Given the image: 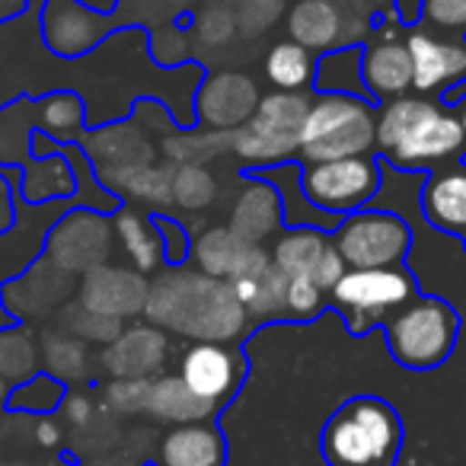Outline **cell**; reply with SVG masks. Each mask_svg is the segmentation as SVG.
I'll list each match as a JSON object with an SVG mask.
<instances>
[{
	"label": "cell",
	"mask_w": 466,
	"mask_h": 466,
	"mask_svg": "<svg viewBox=\"0 0 466 466\" xmlns=\"http://www.w3.org/2000/svg\"><path fill=\"white\" fill-rule=\"evenodd\" d=\"M463 247H466V240H463Z\"/></svg>",
	"instance_id": "be15d7a7"
},
{
	"label": "cell",
	"mask_w": 466,
	"mask_h": 466,
	"mask_svg": "<svg viewBox=\"0 0 466 466\" xmlns=\"http://www.w3.org/2000/svg\"><path fill=\"white\" fill-rule=\"evenodd\" d=\"M16 323H20V319L7 310V304H4V298H0V329H7V326H16Z\"/></svg>",
	"instance_id": "91938a15"
},
{
	"label": "cell",
	"mask_w": 466,
	"mask_h": 466,
	"mask_svg": "<svg viewBox=\"0 0 466 466\" xmlns=\"http://www.w3.org/2000/svg\"><path fill=\"white\" fill-rule=\"evenodd\" d=\"M406 46L412 55V93L444 99L466 84V35L438 33L428 26H409Z\"/></svg>",
	"instance_id": "8fae6325"
},
{
	"label": "cell",
	"mask_w": 466,
	"mask_h": 466,
	"mask_svg": "<svg viewBox=\"0 0 466 466\" xmlns=\"http://www.w3.org/2000/svg\"><path fill=\"white\" fill-rule=\"evenodd\" d=\"M332 243L349 268H390L406 262L412 249V227L396 211L361 208L339 220Z\"/></svg>",
	"instance_id": "ba28073f"
},
{
	"label": "cell",
	"mask_w": 466,
	"mask_h": 466,
	"mask_svg": "<svg viewBox=\"0 0 466 466\" xmlns=\"http://www.w3.org/2000/svg\"><path fill=\"white\" fill-rule=\"evenodd\" d=\"M39 370H42L39 332H33L26 323L0 329V377L16 387V383L35 377Z\"/></svg>",
	"instance_id": "f35d334b"
},
{
	"label": "cell",
	"mask_w": 466,
	"mask_h": 466,
	"mask_svg": "<svg viewBox=\"0 0 466 466\" xmlns=\"http://www.w3.org/2000/svg\"><path fill=\"white\" fill-rule=\"evenodd\" d=\"M160 4H163V10L173 16V20H186V16L198 7L201 0H160Z\"/></svg>",
	"instance_id": "11a10c76"
},
{
	"label": "cell",
	"mask_w": 466,
	"mask_h": 466,
	"mask_svg": "<svg viewBox=\"0 0 466 466\" xmlns=\"http://www.w3.org/2000/svg\"><path fill=\"white\" fill-rule=\"evenodd\" d=\"M272 262L288 279H313L319 288L332 291L349 266L323 227H281L272 243Z\"/></svg>",
	"instance_id": "4fadbf2b"
},
{
	"label": "cell",
	"mask_w": 466,
	"mask_h": 466,
	"mask_svg": "<svg viewBox=\"0 0 466 466\" xmlns=\"http://www.w3.org/2000/svg\"><path fill=\"white\" fill-rule=\"evenodd\" d=\"M188 35H192V55L195 61H208L227 55V48H233L240 39V26L237 16L227 7L214 4V0H201L198 7L188 14Z\"/></svg>",
	"instance_id": "1f68e13d"
},
{
	"label": "cell",
	"mask_w": 466,
	"mask_h": 466,
	"mask_svg": "<svg viewBox=\"0 0 466 466\" xmlns=\"http://www.w3.org/2000/svg\"><path fill=\"white\" fill-rule=\"evenodd\" d=\"M35 99L20 96L0 109V167H26L35 157Z\"/></svg>",
	"instance_id": "d590c367"
},
{
	"label": "cell",
	"mask_w": 466,
	"mask_h": 466,
	"mask_svg": "<svg viewBox=\"0 0 466 466\" xmlns=\"http://www.w3.org/2000/svg\"><path fill=\"white\" fill-rule=\"evenodd\" d=\"M377 154V103L349 93H313L300 131V163Z\"/></svg>",
	"instance_id": "277c9868"
},
{
	"label": "cell",
	"mask_w": 466,
	"mask_h": 466,
	"mask_svg": "<svg viewBox=\"0 0 466 466\" xmlns=\"http://www.w3.org/2000/svg\"><path fill=\"white\" fill-rule=\"evenodd\" d=\"M0 298H4L7 310L20 323L48 319L74 298V275H67L65 268H58L52 259L42 256L23 275L4 281L0 285Z\"/></svg>",
	"instance_id": "ac0fdd59"
},
{
	"label": "cell",
	"mask_w": 466,
	"mask_h": 466,
	"mask_svg": "<svg viewBox=\"0 0 466 466\" xmlns=\"http://www.w3.org/2000/svg\"><path fill=\"white\" fill-rule=\"evenodd\" d=\"M99 406H103V402L93 400V393L67 387V396H65V402H61V409H58V419L65 421L67 431H80V428H86L93 419H96Z\"/></svg>",
	"instance_id": "f907efd6"
},
{
	"label": "cell",
	"mask_w": 466,
	"mask_h": 466,
	"mask_svg": "<svg viewBox=\"0 0 466 466\" xmlns=\"http://www.w3.org/2000/svg\"><path fill=\"white\" fill-rule=\"evenodd\" d=\"M329 307V291L313 279H288V323H310Z\"/></svg>",
	"instance_id": "7dc6e473"
},
{
	"label": "cell",
	"mask_w": 466,
	"mask_h": 466,
	"mask_svg": "<svg viewBox=\"0 0 466 466\" xmlns=\"http://www.w3.org/2000/svg\"><path fill=\"white\" fill-rule=\"evenodd\" d=\"M96 179L103 182L112 195H118L122 205H135L147 214H160V211H167V208H173L176 167L167 160L106 169V173H96Z\"/></svg>",
	"instance_id": "603a6c76"
},
{
	"label": "cell",
	"mask_w": 466,
	"mask_h": 466,
	"mask_svg": "<svg viewBox=\"0 0 466 466\" xmlns=\"http://www.w3.org/2000/svg\"><path fill=\"white\" fill-rule=\"evenodd\" d=\"M313 93H285L272 90L259 99L247 125L230 131V157L243 163V173L281 167L300 160V131L310 112Z\"/></svg>",
	"instance_id": "5b68a950"
},
{
	"label": "cell",
	"mask_w": 466,
	"mask_h": 466,
	"mask_svg": "<svg viewBox=\"0 0 466 466\" xmlns=\"http://www.w3.org/2000/svg\"><path fill=\"white\" fill-rule=\"evenodd\" d=\"M460 336V313L451 300L415 294L402 310L383 323V339L393 361L406 370H434L453 355Z\"/></svg>",
	"instance_id": "8992f818"
},
{
	"label": "cell",
	"mask_w": 466,
	"mask_h": 466,
	"mask_svg": "<svg viewBox=\"0 0 466 466\" xmlns=\"http://www.w3.org/2000/svg\"><path fill=\"white\" fill-rule=\"evenodd\" d=\"M112 243H116L112 214L77 205L67 214H61L58 224L52 227L46 243V259H52L67 275H86L90 268L112 259Z\"/></svg>",
	"instance_id": "30bf717a"
},
{
	"label": "cell",
	"mask_w": 466,
	"mask_h": 466,
	"mask_svg": "<svg viewBox=\"0 0 466 466\" xmlns=\"http://www.w3.org/2000/svg\"><path fill=\"white\" fill-rule=\"evenodd\" d=\"M160 154L173 167H211L220 157H230V131H214V128H173L160 137Z\"/></svg>",
	"instance_id": "836d02e7"
},
{
	"label": "cell",
	"mask_w": 466,
	"mask_h": 466,
	"mask_svg": "<svg viewBox=\"0 0 466 466\" xmlns=\"http://www.w3.org/2000/svg\"><path fill=\"white\" fill-rule=\"evenodd\" d=\"M259 86L247 71L220 67L198 84L192 96V116L201 128L237 131L253 118V112L259 109Z\"/></svg>",
	"instance_id": "9a60e30c"
},
{
	"label": "cell",
	"mask_w": 466,
	"mask_h": 466,
	"mask_svg": "<svg viewBox=\"0 0 466 466\" xmlns=\"http://www.w3.org/2000/svg\"><path fill=\"white\" fill-rule=\"evenodd\" d=\"M421 4L425 0H396V16H400L402 26H419L421 20Z\"/></svg>",
	"instance_id": "db71d44e"
},
{
	"label": "cell",
	"mask_w": 466,
	"mask_h": 466,
	"mask_svg": "<svg viewBox=\"0 0 466 466\" xmlns=\"http://www.w3.org/2000/svg\"><path fill=\"white\" fill-rule=\"evenodd\" d=\"M218 176L211 173V167H198V163H188V167H176L173 179V208L182 211L201 214L218 201Z\"/></svg>",
	"instance_id": "ee69618b"
},
{
	"label": "cell",
	"mask_w": 466,
	"mask_h": 466,
	"mask_svg": "<svg viewBox=\"0 0 466 466\" xmlns=\"http://www.w3.org/2000/svg\"><path fill=\"white\" fill-rule=\"evenodd\" d=\"M288 39L310 48L313 55H326L342 48V20L332 0H291L285 14Z\"/></svg>",
	"instance_id": "f546056e"
},
{
	"label": "cell",
	"mask_w": 466,
	"mask_h": 466,
	"mask_svg": "<svg viewBox=\"0 0 466 466\" xmlns=\"http://www.w3.org/2000/svg\"><path fill=\"white\" fill-rule=\"evenodd\" d=\"M16 188H20V201H29V205L77 198L80 179H77V169H74L71 157L65 154V144L48 141V154H35L33 160L23 167V179Z\"/></svg>",
	"instance_id": "4316f807"
},
{
	"label": "cell",
	"mask_w": 466,
	"mask_h": 466,
	"mask_svg": "<svg viewBox=\"0 0 466 466\" xmlns=\"http://www.w3.org/2000/svg\"><path fill=\"white\" fill-rule=\"evenodd\" d=\"M377 157L406 173H431L463 157V131L444 99L409 93L377 106Z\"/></svg>",
	"instance_id": "7a4b0ae2"
},
{
	"label": "cell",
	"mask_w": 466,
	"mask_h": 466,
	"mask_svg": "<svg viewBox=\"0 0 466 466\" xmlns=\"http://www.w3.org/2000/svg\"><path fill=\"white\" fill-rule=\"evenodd\" d=\"M65 396H67L65 383L55 380V377L46 374V370H39L35 377L16 383V387L10 390L7 409L10 412H20V415H52L61 409Z\"/></svg>",
	"instance_id": "7bdbcfd3"
},
{
	"label": "cell",
	"mask_w": 466,
	"mask_h": 466,
	"mask_svg": "<svg viewBox=\"0 0 466 466\" xmlns=\"http://www.w3.org/2000/svg\"><path fill=\"white\" fill-rule=\"evenodd\" d=\"M186 20L163 23V26H157L147 33V48H150V61H154V65L167 67V71H176V67H186L195 61L192 35H188Z\"/></svg>",
	"instance_id": "f6af8a7d"
},
{
	"label": "cell",
	"mask_w": 466,
	"mask_h": 466,
	"mask_svg": "<svg viewBox=\"0 0 466 466\" xmlns=\"http://www.w3.org/2000/svg\"><path fill=\"white\" fill-rule=\"evenodd\" d=\"M249 323H275L288 319V275L272 262L266 247H249L243 268L230 279Z\"/></svg>",
	"instance_id": "d6986e66"
},
{
	"label": "cell",
	"mask_w": 466,
	"mask_h": 466,
	"mask_svg": "<svg viewBox=\"0 0 466 466\" xmlns=\"http://www.w3.org/2000/svg\"><path fill=\"white\" fill-rule=\"evenodd\" d=\"M10 390H14V383H10V380H4V377H0V406H7V400H10Z\"/></svg>",
	"instance_id": "94428289"
},
{
	"label": "cell",
	"mask_w": 466,
	"mask_h": 466,
	"mask_svg": "<svg viewBox=\"0 0 466 466\" xmlns=\"http://www.w3.org/2000/svg\"><path fill=\"white\" fill-rule=\"evenodd\" d=\"M154 466H227V438L214 419L173 425L157 441Z\"/></svg>",
	"instance_id": "484cf974"
},
{
	"label": "cell",
	"mask_w": 466,
	"mask_h": 466,
	"mask_svg": "<svg viewBox=\"0 0 466 466\" xmlns=\"http://www.w3.org/2000/svg\"><path fill=\"white\" fill-rule=\"evenodd\" d=\"M402 419L380 396L345 400L319 434L326 466H396L402 453Z\"/></svg>",
	"instance_id": "3957f363"
},
{
	"label": "cell",
	"mask_w": 466,
	"mask_h": 466,
	"mask_svg": "<svg viewBox=\"0 0 466 466\" xmlns=\"http://www.w3.org/2000/svg\"><path fill=\"white\" fill-rule=\"evenodd\" d=\"M55 323H58L61 329L71 332V336L84 339V342H90V345H103V349L109 342H116V339L125 332V319L90 310V307H84L77 298H71L58 313H55Z\"/></svg>",
	"instance_id": "ab89813d"
},
{
	"label": "cell",
	"mask_w": 466,
	"mask_h": 466,
	"mask_svg": "<svg viewBox=\"0 0 466 466\" xmlns=\"http://www.w3.org/2000/svg\"><path fill=\"white\" fill-rule=\"evenodd\" d=\"M415 294H421L419 281L406 266L349 268L329 291V307L345 319V329L361 339L402 310Z\"/></svg>",
	"instance_id": "52a82bcc"
},
{
	"label": "cell",
	"mask_w": 466,
	"mask_h": 466,
	"mask_svg": "<svg viewBox=\"0 0 466 466\" xmlns=\"http://www.w3.org/2000/svg\"><path fill=\"white\" fill-rule=\"evenodd\" d=\"M84 7L96 10V14H112V10L118 7V0H80Z\"/></svg>",
	"instance_id": "680465c9"
},
{
	"label": "cell",
	"mask_w": 466,
	"mask_h": 466,
	"mask_svg": "<svg viewBox=\"0 0 466 466\" xmlns=\"http://www.w3.org/2000/svg\"><path fill=\"white\" fill-rule=\"evenodd\" d=\"M29 10V0H0V23L16 20L20 14Z\"/></svg>",
	"instance_id": "9f6ffc18"
},
{
	"label": "cell",
	"mask_w": 466,
	"mask_h": 466,
	"mask_svg": "<svg viewBox=\"0 0 466 466\" xmlns=\"http://www.w3.org/2000/svg\"><path fill=\"white\" fill-rule=\"evenodd\" d=\"M112 230H116V243L128 266L141 275L160 272L167 266V253H163V237L154 224V214L141 211L135 205H122L112 214Z\"/></svg>",
	"instance_id": "83f0119b"
},
{
	"label": "cell",
	"mask_w": 466,
	"mask_h": 466,
	"mask_svg": "<svg viewBox=\"0 0 466 466\" xmlns=\"http://www.w3.org/2000/svg\"><path fill=\"white\" fill-rule=\"evenodd\" d=\"M364 46H345L317 58V77L313 93H349V96H368L361 71ZM370 99V96H368Z\"/></svg>",
	"instance_id": "74e56055"
},
{
	"label": "cell",
	"mask_w": 466,
	"mask_h": 466,
	"mask_svg": "<svg viewBox=\"0 0 466 466\" xmlns=\"http://www.w3.org/2000/svg\"><path fill=\"white\" fill-rule=\"evenodd\" d=\"M10 466H26V463H10Z\"/></svg>",
	"instance_id": "6125c7cd"
},
{
	"label": "cell",
	"mask_w": 466,
	"mask_h": 466,
	"mask_svg": "<svg viewBox=\"0 0 466 466\" xmlns=\"http://www.w3.org/2000/svg\"><path fill=\"white\" fill-rule=\"evenodd\" d=\"M33 434H35V444H39L42 451H58V447H65V441H67L65 421L55 419V415H39Z\"/></svg>",
	"instance_id": "816d5d0a"
},
{
	"label": "cell",
	"mask_w": 466,
	"mask_h": 466,
	"mask_svg": "<svg viewBox=\"0 0 466 466\" xmlns=\"http://www.w3.org/2000/svg\"><path fill=\"white\" fill-rule=\"evenodd\" d=\"M227 227L249 247H266L268 240H275L285 227V205L279 188L262 173H243V186L230 205Z\"/></svg>",
	"instance_id": "7402d4cb"
},
{
	"label": "cell",
	"mask_w": 466,
	"mask_h": 466,
	"mask_svg": "<svg viewBox=\"0 0 466 466\" xmlns=\"http://www.w3.org/2000/svg\"><path fill=\"white\" fill-rule=\"evenodd\" d=\"M144 415H150L154 421H167L173 428V425H192V421H211L218 415V406L195 396L179 374H160L150 383Z\"/></svg>",
	"instance_id": "4dcf8cb0"
},
{
	"label": "cell",
	"mask_w": 466,
	"mask_h": 466,
	"mask_svg": "<svg viewBox=\"0 0 466 466\" xmlns=\"http://www.w3.org/2000/svg\"><path fill=\"white\" fill-rule=\"evenodd\" d=\"M77 144L86 154V160H90L93 173L157 160V147L150 141L147 128L137 122H125V118L122 122L103 125V128L84 131V137Z\"/></svg>",
	"instance_id": "cb8c5ba5"
},
{
	"label": "cell",
	"mask_w": 466,
	"mask_h": 466,
	"mask_svg": "<svg viewBox=\"0 0 466 466\" xmlns=\"http://www.w3.org/2000/svg\"><path fill=\"white\" fill-rule=\"evenodd\" d=\"M364 86L377 106L412 93V55L406 46V26L390 14L377 23L374 35L364 42Z\"/></svg>",
	"instance_id": "7c38bea8"
},
{
	"label": "cell",
	"mask_w": 466,
	"mask_h": 466,
	"mask_svg": "<svg viewBox=\"0 0 466 466\" xmlns=\"http://www.w3.org/2000/svg\"><path fill=\"white\" fill-rule=\"evenodd\" d=\"M453 109V116H457L460 122V131H463V160H466V96L453 99V103H447Z\"/></svg>",
	"instance_id": "6f0895ef"
},
{
	"label": "cell",
	"mask_w": 466,
	"mask_h": 466,
	"mask_svg": "<svg viewBox=\"0 0 466 466\" xmlns=\"http://www.w3.org/2000/svg\"><path fill=\"white\" fill-rule=\"evenodd\" d=\"M35 125L39 135L55 144H77L86 131V106L77 93L55 90L35 99Z\"/></svg>",
	"instance_id": "8d00e7d4"
},
{
	"label": "cell",
	"mask_w": 466,
	"mask_h": 466,
	"mask_svg": "<svg viewBox=\"0 0 466 466\" xmlns=\"http://www.w3.org/2000/svg\"><path fill=\"white\" fill-rule=\"evenodd\" d=\"M169 361V336L154 323L125 326V332L109 342L99 355V370L112 380H135V377H160Z\"/></svg>",
	"instance_id": "ffe728a7"
},
{
	"label": "cell",
	"mask_w": 466,
	"mask_h": 466,
	"mask_svg": "<svg viewBox=\"0 0 466 466\" xmlns=\"http://www.w3.org/2000/svg\"><path fill=\"white\" fill-rule=\"evenodd\" d=\"M147 323L192 342H237L249 329V313L230 281L211 279L198 268H167L150 281Z\"/></svg>",
	"instance_id": "6da1fadb"
},
{
	"label": "cell",
	"mask_w": 466,
	"mask_h": 466,
	"mask_svg": "<svg viewBox=\"0 0 466 466\" xmlns=\"http://www.w3.org/2000/svg\"><path fill=\"white\" fill-rule=\"evenodd\" d=\"M421 214L441 233L466 240V160H451L425 173Z\"/></svg>",
	"instance_id": "d4e9b609"
},
{
	"label": "cell",
	"mask_w": 466,
	"mask_h": 466,
	"mask_svg": "<svg viewBox=\"0 0 466 466\" xmlns=\"http://www.w3.org/2000/svg\"><path fill=\"white\" fill-rule=\"evenodd\" d=\"M419 23L438 33L466 35V0H425Z\"/></svg>",
	"instance_id": "681fc988"
},
{
	"label": "cell",
	"mask_w": 466,
	"mask_h": 466,
	"mask_svg": "<svg viewBox=\"0 0 466 466\" xmlns=\"http://www.w3.org/2000/svg\"><path fill=\"white\" fill-rule=\"evenodd\" d=\"M249 243H243L230 227H205L192 237V262L198 272L211 279L230 281L247 262Z\"/></svg>",
	"instance_id": "d6a6232c"
},
{
	"label": "cell",
	"mask_w": 466,
	"mask_h": 466,
	"mask_svg": "<svg viewBox=\"0 0 466 466\" xmlns=\"http://www.w3.org/2000/svg\"><path fill=\"white\" fill-rule=\"evenodd\" d=\"M16 218V208H14V198H10V182L7 176L0 173V233L7 230Z\"/></svg>",
	"instance_id": "f5cc1de1"
},
{
	"label": "cell",
	"mask_w": 466,
	"mask_h": 466,
	"mask_svg": "<svg viewBox=\"0 0 466 466\" xmlns=\"http://www.w3.org/2000/svg\"><path fill=\"white\" fill-rule=\"evenodd\" d=\"M176 374L186 380L195 396L220 409L240 393L247 361L233 342H192L182 351Z\"/></svg>",
	"instance_id": "5bb4252c"
},
{
	"label": "cell",
	"mask_w": 466,
	"mask_h": 466,
	"mask_svg": "<svg viewBox=\"0 0 466 466\" xmlns=\"http://www.w3.org/2000/svg\"><path fill=\"white\" fill-rule=\"evenodd\" d=\"M147 291H150L147 275L135 272L131 266L125 268V266L103 262V266L90 268L84 275V281L77 288V300L84 307H90V310L106 313V317L135 319L144 313Z\"/></svg>",
	"instance_id": "44dd1931"
},
{
	"label": "cell",
	"mask_w": 466,
	"mask_h": 466,
	"mask_svg": "<svg viewBox=\"0 0 466 466\" xmlns=\"http://www.w3.org/2000/svg\"><path fill=\"white\" fill-rule=\"evenodd\" d=\"M214 4H220V7H227L237 16L243 46L266 39L285 20L288 7H291V0H214Z\"/></svg>",
	"instance_id": "60d3db41"
},
{
	"label": "cell",
	"mask_w": 466,
	"mask_h": 466,
	"mask_svg": "<svg viewBox=\"0 0 466 466\" xmlns=\"http://www.w3.org/2000/svg\"><path fill=\"white\" fill-rule=\"evenodd\" d=\"M317 58L319 55H313L310 48L298 46L294 39H281L266 52L262 71H266V80L275 86V90L307 93V90H313Z\"/></svg>",
	"instance_id": "e575fe53"
},
{
	"label": "cell",
	"mask_w": 466,
	"mask_h": 466,
	"mask_svg": "<svg viewBox=\"0 0 466 466\" xmlns=\"http://www.w3.org/2000/svg\"><path fill=\"white\" fill-rule=\"evenodd\" d=\"M112 33H118L112 14H96L80 0H46L42 39L58 58H84Z\"/></svg>",
	"instance_id": "e0dca14e"
},
{
	"label": "cell",
	"mask_w": 466,
	"mask_h": 466,
	"mask_svg": "<svg viewBox=\"0 0 466 466\" xmlns=\"http://www.w3.org/2000/svg\"><path fill=\"white\" fill-rule=\"evenodd\" d=\"M39 355H42V370L52 374L55 380H61L65 387H84V383L93 380L96 361H93L90 342L71 336L58 323L46 326L39 332Z\"/></svg>",
	"instance_id": "f1b7e54d"
},
{
	"label": "cell",
	"mask_w": 466,
	"mask_h": 466,
	"mask_svg": "<svg viewBox=\"0 0 466 466\" xmlns=\"http://www.w3.org/2000/svg\"><path fill=\"white\" fill-rule=\"evenodd\" d=\"M150 383L154 377H135V380H109L103 387V402L106 409L118 415V419H128V415H144L147 409V396H150Z\"/></svg>",
	"instance_id": "bcb514c9"
},
{
	"label": "cell",
	"mask_w": 466,
	"mask_h": 466,
	"mask_svg": "<svg viewBox=\"0 0 466 466\" xmlns=\"http://www.w3.org/2000/svg\"><path fill=\"white\" fill-rule=\"evenodd\" d=\"M77 205V198L48 201V205H29V201L16 205L14 224L0 233V285L23 275L33 262H39L46 256L52 227L58 224L61 214H67Z\"/></svg>",
	"instance_id": "2e32d148"
},
{
	"label": "cell",
	"mask_w": 466,
	"mask_h": 466,
	"mask_svg": "<svg viewBox=\"0 0 466 466\" xmlns=\"http://www.w3.org/2000/svg\"><path fill=\"white\" fill-rule=\"evenodd\" d=\"M154 224L163 237V253H167V266L169 268H182L192 259V233L186 230L182 220H176L173 214L160 211L154 214Z\"/></svg>",
	"instance_id": "c3c4849f"
},
{
	"label": "cell",
	"mask_w": 466,
	"mask_h": 466,
	"mask_svg": "<svg viewBox=\"0 0 466 466\" xmlns=\"http://www.w3.org/2000/svg\"><path fill=\"white\" fill-rule=\"evenodd\" d=\"M342 20V48L364 46L383 16L396 14V0H332Z\"/></svg>",
	"instance_id": "b9f144b4"
},
{
	"label": "cell",
	"mask_w": 466,
	"mask_h": 466,
	"mask_svg": "<svg viewBox=\"0 0 466 466\" xmlns=\"http://www.w3.org/2000/svg\"><path fill=\"white\" fill-rule=\"evenodd\" d=\"M300 186L313 208L332 218H345L374 201L383 186V163L377 160V154L304 163Z\"/></svg>",
	"instance_id": "9c48e42d"
}]
</instances>
